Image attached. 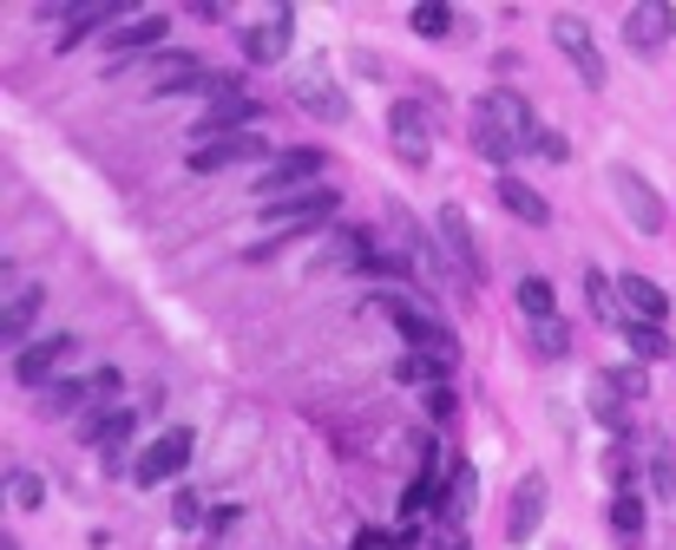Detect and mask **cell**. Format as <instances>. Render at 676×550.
<instances>
[{
  "label": "cell",
  "mask_w": 676,
  "mask_h": 550,
  "mask_svg": "<svg viewBox=\"0 0 676 550\" xmlns=\"http://www.w3.org/2000/svg\"><path fill=\"white\" fill-rule=\"evenodd\" d=\"M532 132H538V119H532V105L513 85H493V92L473 105V151H480L486 164H500V171H513L532 151Z\"/></svg>",
  "instance_id": "1"
},
{
  "label": "cell",
  "mask_w": 676,
  "mask_h": 550,
  "mask_svg": "<svg viewBox=\"0 0 676 550\" xmlns=\"http://www.w3.org/2000/svg\"><path fill=\"white\" fill-rule=\"evenodd\" d=\"M335 204H342L335 184H309V191H290V197H276V204H263V223L283 230V236H309V230H329Z\"/></svg>",
  "instance_id": "2"
},
{
  "label": "cell",
  "mask_w": 676,
  "mask_h": 550,
  "mask_svg": "<svg viewBox=\"0 0 676 550\" xmlns=\"http://www.w3.org/2000/svg\"><path fill=\"white\" fill-rule=\"evenodd\" d=\"M322 171H329V151H315V144L276 151V157L263 164V177H256V204H276V197H290V191H309Z\"/></svg>",
  "instance_id": "3"
},
{
  "label": "cell",
  "mask_w": 676,
  "mask_h": 550,
  "mask_svg": "<svg viewBox=\"0 0 676 550\" xmlns=\"http://www.w3.org/2000/svg\"><path fill=\"white\" fill-rule=\"evenodd\" d=\"M434 230H441V249L453 256L460 282L480 288V282H486V249H480V236H473V216H466L460 204H441L434 210Z\"/></svg>",
  "instance_id": "4"
},
{
  "label": "cell",
  "mask_w": 676,
  "mask_h": 550,
  "mask_svg": "<svg viewBox=\"0 0 676 550\" xmlns=\"http://www.w3.org/2000/svg\"><path fill=\"white\" fill-rule=\"evenodd\" d=\"M191 446H198V432H191V426H164L145 452L132 459V485H145V491H151V485L178 479V472L191 466Z\"/></svg>",
  "instance_id": "5"
},
{
  "label": "cell",
  "mask_w": 676,
  "mask_h": 550,
  "mask_svg": "<svg viewBox=\"0 0 676 550\" xmlns=\"http://www.w3.org/2000/svg\"><path fill=\"white\" fill-rule=\"evenodd\" d=\"M611 191H617V204H624V216H630V230H637V236H664L670 210H664V197H657V184H650L644 171L617 164V171H611Z\"/></svg>",
  "instance_id": "6"
},
{
  "label": "cell",
  "mask_w": 676,
  "mask_h": 550,
  "mask_svg": "<svg viewBox=\"0 0 676 550\" xmlns=\"http://www.w3.org/2000/svg\"><path fill=\"white\" fill-rule=\"evenodd\" d=\"M387 138H394L401 164H427V157H434V112H427L421 99H401V105L387 112Z\"/></svg>",
  "instance_id": "7"
},
{
  "label": "cell",
  "mask_w": 676,
  "mask_h": 550,
  "mask_svg": "<svg viewBox=\"0 0 676 550\" xmlns=\"http://www.w3.org/2000/svg\"><path fill=\"white\" fill-rule=\"evenodd\" d=\"M676 33V7L670 0H637L630 13H624V47L630 53H664Z\"/></svg>",
  "instance_id": "8"
},
{
  "label": "cell",
  "mask_w": 676,
  "mask_h": 550,
  "mask_svg": "<svg viewBox=\"0 0 676 550\" xmlns=\"http://www.w3.org/2000/svg\"><path fill=\"white\" fill-rule=\"evenodd\" d=\"M270 157H276V151L256 132H236V138H218V144H198V151H191V171H198V177H218L230 164H270Z\"/></svg>",
  "instance_id": "9"
},
{
  "label": "cell",
  "mask_w": 676,
  "mask_h": 550,
  "mask_svg": "<svg viewBox=\"0 0 676 550\" xmlns=\"http://www.w3.org/2000/svg\"><path fill=\"white\" fill-rule=\"evenodd\" d=\"M552 40H558V53L578 67V79L598 92L604 85V53H598V40L585 33V20H578V13H552Z\"/></svg>",
  "instance_id": "10"
},
{
  "label": "cell",
  "mask_w": 676,
  "mask_h": 550,
  "mask_svg": "<svg viewBox=\"0 0 676 550\" xmlns=\"http://www.w3.org/2000/svg\"><path fill=\"white\" fill-rule=\"evenodd\" d=\"M73 335H47V342H33V347H20L13 354V380L20 387H53V374L73 360Z\"/></svg>",
  "instance_id": "11"
},
{
  "label": "cell",
  "mask_w": 676,
  "mask_h": 550,
  "mask_svg": "<svg viewBox=\"0 0 676 550\" xmlns=\"http://www.w3.org/2000/svg\"><path fill=\"white\" fill-rule=\"evenodd\" d=\"M290 40H296V13H290V7H276V13H263L256 27H243V53H250V67H276V60L290 53Z\"/></svg>",
  "instance_id": "12"
},
{
  "label": "cell",
  "mask_w": 676,
  "mask_h": 550,
  "mask_svg": "<svg viewBox=\"0 0 676 550\" xmlns=\"http://www.w3.org/2000/svg\"><path fill=\"white\" fill-rule=\"evenodd\" d=\"M256 119H263V105H256L250 92H224V99H211V105H204V119H198L191 132L204 138V144H218L224 132L236 138L243 125H256Z\"/></svg>",
  "instance_id": "13"
},
{
  "label": "cell",
  "mask_w": 676,
  "mask_h": 550,
  "mask_svg": "<svg viewBox=\"0 0 676 550\" xmlns=\"http://www.w3.org/2000/svg\"><path fill=\"white\" fill-rule=\"evenodd\" d=\"M538 524H545V479L532 472V479H519L513 505H506V538H513V544H532Z\"/></svg>",
  "instance_id": "14"
},
{
  "label": "cell",
  "mask_w": 676,
  "mask_h": 550,
  "mask_svg": "<svg viewBox=\"0 0 676 550\" xmlns=\"http://www.w3.org/2000/svg\"><path fill=\"white\" fill-rule=\"evenodd\" d=\"M296 105L309 119H322V125H342V119H349V92H342L335 79H322V72L296 79Z\"/></svg>",
  "instance_id": "15"
},
{
  "label": "cell",
  "mask_w": 676,
  "mask_h": 550,
  "mask_svg": "<svg viewBox=\"0 0 676 550\" xmlns=\"http://www.w3.org/2000/svg\"><path fill=\"white\" fill-rule=\"evenodd\" d=\"M644 531H650V511H644V485H624V491H611V538L617 544H644Z\"/></svg>",
  "instance_id": "16"
},
{
  "label": "cell",
  "mask_w": 676,
  "mask_h": 550,
  "mask_svg": "<svg viewBox=\"0 0 676 550\" xmlns=\"http://www.w3.org/2000/svg\"><path fill=\"white\" fill-rule=\"evenodd\" d=\"M617 302L630 308V322H664L670 315V295L650 275H617Z\"/></svg>",
  "instance_id": "17"
},
{
  "label": "cell",
  "mask_w": 676,
  "mask_h": 550,
  "mask_svg": "<svg viewBox=\"0 0 676 550\" xmlns=\"http://www.w3.org/2000/svg\"><path fill=\"white\" fill-rule=\"evenodd\" d=\"M151 72H158L151 79V99H171V92H204V72L211 67H198L191 53H164Z\"/></svg>",
  "instance_id": "18"
},
{
  "label": "cell",
  "mask_w": 676,
  "mask_h": 550,
  "mask_svg": "<svg viewBox=\"0 0 676 550\" xmlns=\"http://www.w3.org/2000/svg\"><path fill=\"white\" fill-rule=\"evenodd\" d=\"M500 204L513 210L519 223H532V230H545V223H552V204H545V197L532 191L519 171H500Z\"/></svg>",
  "instance_id": "19"
},
{
  "label": "cell",
  "mask_w": 676,
  "mask_h": 550,
  "mask_svg": "<svg viewBox=\"0 0 676 550\" xmlns=\"http://www.w3.org/2000/svg\"><path fill=\"white\" fill-rule=\"evenodd\" d=\"M119 13H125V0H92V7H73V13H67V33H60V53H73L79 40H92V33H99L105 20H119Z\"/></svg>",
  "instance_id": "20"
},
{
  "label": "cell",
  "mask_w": 676,
  "mask_h": 550,
  "mask_svg": "<svg viewBox=\"0 0 676 550\" xmlns=\"http://www.w3.org/2000/svg\"><path fill=\"white\" fill-rule=\"evenodd\" d=\"M164 33H171V20H164V13H139V20L112 27V40H105V47H112V53L125 60V53H139V47H158Z\"/></svg>",
  "instance_id": "21"
},
{
  "label": "cell",
  "mask_w": 676,
  "mask_h": 550,
  "mask_svg": "<svg viewBox=\"0 0 676 550\" xmlns=\"http://www.w3.org/2000/svg\"><path fill=\"white\" fill-rule=\"evenodd\" d=\"M592 412L604 419V432H611V439H630V400L611 387V374H598V380H592Z\"/></svg>",
  "instance_id": "22"
},
{
  "label": "cell",
  "mask_w": 676,
  "mask_h": 550,
  "mask_svg": "<svg viewBox=\"0 0 676 550\" xmlns=\"http://www.w3.org/2000/svg\"><path fill=\"white\" fill-rule=\"evenodd\" d=\"M33 315H40V288H20V295L0 308V342L13 347V354L27 347V328H33Z\"/></svg>",
  "instance_id": "23"
},
{
  "label": "cell",
  "mask_w": 676,
  "mask_h": 550,
  "mask_svg": "<svg viewBox=\"0 0 676 550\" xmlns=\"http://www.w3.org/2000/svg\"><path fill=\"white\" fill-rule=\"evenodd\" d=\"M624 342L637 360H670V335H664V322H624Z\"/></svg>",
  "instance_id": "24"
},
{
  "label": "cell",
  "mask_w": 676,
  "mask_h": 550,
  "mask_svg": "<svg viewBox=\"0 0 676 550\" xmlns=\"http://www.w3.org/2000/svg\"><path fill=\"white\" fill-rule=\"evenodd\" d=\"M473 491H480V472H473V466L460 459V466H453V472H447V511H441L447 524H460V518L473 511Z\"/></svg>",
  "instance_id": "25"
},
{
  "label": "cell",
  "mask_w": 676,
  "mask_h": 550,
  "mask_svg": "<svg viewBox=\"0 0 676 550\" xmlns=\"http://www.w3.org/2000/svg\"><path fill=\"white\" fill-rule=\"evenodd\" d=\"M519 308H526V322H552L558 315V295H552L545 275H519Z\"/></svg>",
  "instance_id": "26"
},
{
  "label": "cell",
  "mask_w": 676,
  "mask_h": 550,
  "mask_svg": "<svg viewBox=\"0 0 676 550\" xmlns=\"http://www.w3.org/2000/svg\"><path fill=\"white\" fill-rule=\"evenodd\" d=\"M407 27H414L421 40H447V33H453V7H447V0H421V7L407 13Z\"/></svg>",
  "instance_id": "27"
},
{
  "label": "cell",
  "mask_w": 676,
  "mask_h": 550,
  "mask_svg": "<svg viewBox=\"0 0 676 550\" xmlns=\"http://www.w3.org/2000/svg\"><path fill=\"white\" fill-rule=\"evenodd\" d=\"M532 354H538V360H565V354H572V328H565L558 315H552V322H532Z\"/></svg>",
  "instance_id": "28"
},
{
  "label": "cell",
  "mask_w": 676,
  "mask_h": 550,
  "mask_svg": "<svg viewBox=\"0 0 676 550\" xmlns=\"http://www.w3.org/2000/svg\"><path fill=\"white\" fill-rule=\"evenodd\" d=\"M585 302H592V322H624V315H617V308H624V302H617V282H604L598 269H585Z\"/></svg>",
  "instance_id": "29"
},
{
  "label": "cell",
  "mask_w": 676,
  "mask_h": 550,
  "mask_svg": "<svg viewBox=\"0 0 676 550\" xmlns=\"http://www.w3.org/2000/svg\"><path fill=\"white\" fill-rule=\"evenodd\" d=\"M644 466H650V491H657V498H676V466H670V446H664V439L644 446Z\"/></svg>",
  "instance_id": "30"
},
{
  "label": "cell",
  "mask_w": 676,
  "mask_h": 550,
  "mask_svg": "<svg viewBox=\"0 0 676 550\" xmlns=\"http://www.w3.org/2000/svg\"><path fill=\"white\" fill-rule=\"evenodd\" d=\"M40 394H47V412H79L92 400V380H73V374H67V380H53V387H40Z\"/></svg>",
  "instance_id": "31"
},
{
  "label": "cell",
  "mask_w": 676,
  "mask_h": 550,
  "mask_svg": "<svg viewBox=\"0 0 676 550\" xmlns=\"http://www.w3.org/2000/svg\"><path fill=\"white\" fill-rule=\"evenodd\" d=\"M7 498H13L20 511H40V505H47V485H40V472L20 466V472H7Z\"/></svg>",
  "instance_id": "32"
},
{
  "label": "cell",
  "mask_w": 676,
  "mask_h": 550,
  "mask_svg": "<svg viewBox=\"0 0 676 550\" xmlns=\"http://www.w3.org/2000/svg\"><path fill=\"white\" fill-rule=\"evenodd\" d=\"M611 387H617L624 400H644V394H650V374H644V360H630V367H611Z\"/></svg>",
  "instance_id": "33"
},
{
  "label": "cell",
  "mask_w": 676,
  "mask_h": 550,
  "mask_svg": "<svg viewBox=\"0 0 676 550\" xmlns=\"http://www.w3.org/2000/svg\"><path fill=\"white\" fill-rule=\"evenodd\" d=\"M532 157H545V164H565V157H572V144L552 132V125H538V132H532Z\"/></svg>",
  "instance_id": "34"
},
{
  "label": "cell",
  "mask_w": 676,
  "mask_h": 550,
  "mask_svg": "<svg viewBox=\"0 0 676 550\" xmlns=\"http://www.w3.org/2000/svg\"><path fill=\"white\" fill-rule=\"evenodd\" d=\"M171 518H178V524L191 531V524L204 518V505H198V491H184V485H178V491H171Z\"/></svg>",
  "instance_id": "35"
},
{
  "label": "cell",
  "mask_w": 676,
  "mask_h": 550,
  "mask_svg": "<svg viewBox=\"0 0 676 550\" xmlns=\"http://www.w3.org/2000/svg\"><path fill=\"white\" fill-rule=\"evenodd\" d=\"M92 400H99V407L119 400V367H99V374H92Z\"/></svg>",
  "instance_id": "36"
},
{
  "label": "cell",
  "mask_w": 676,
  "mask_h": 550,
  "mask_svg": "<svg viewBox=\"0 0 676 550\" xmlns=\"http://www.w3.org/2000/svg\"><path fill=\"white\" fill-rule=\"evenodd\" d=\"M421 407H427V419H447V412H453V387H447V380H441V387H427V394H421Z\"/></svg>",
  "instance_id": "37"
},
{
  "label": "cell",
  "mask_w": 676,
  "mask_h": 550,
  "mask_svg": "<svg viewBox=\"0 0 676 550\" xmlns=\"http://www.w3.org/2000/svg\"><path fill=\"white\" fill-rule=\"evenodd\" d=\"M355 550H401L387 531H355Z\"/></svg>",
  "instance_id": "38"
},
{
  "label": "cell",
  "mask_w": 676,
  "mask_h": 550,
  "mask_svg": "<svg viewBox=\"0 0 676 550\" xmlns=\"http://www.w3.org/2000/svg\"><path fill=\"white\" fill-rule=\"evenodd\" d=\"M447 550H473V544H460V538H447Z\"/></svg>",
  "instance_id": "39"
},
{
  "label": "cell",
  "mask_w": 676,
  "mask_h": 550,
  "mask_svg": "<svg viewBox=\"0 0 676 550\" xmlns=\"http://www.w3.org/2000/svg\"><path fill=\"white\" fill-rule=\"evenodd\" d=\"M0 550H20V544H0Z\"/></svg>",
  "instance_id": "40"
}]
</instances>
